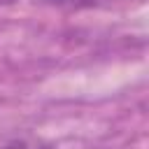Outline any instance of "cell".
Returning a JSON list of instances; mask_svg holds the SVG:
<instances>
[{
  "instance_id": "6da1fadb",
  "label": "cell",
  "mask_w": 149,
  "mask_h": 149,
  "mask_svg": "<svg viewBox=\"0 0 149 149\" xmlns=\"http://www.w3.org/2000/svg\"><path fill=\"white\" fill-rule=\"evenodd\" d=\"M0 149H54L49 142L35 137V135H0Z\"/></svg>"
},
{
  "instance_id": "7a4b0ae2",
  "label": "cell",
  "mask_w": 149,
  "mask_h": 149,
  "mask_svg": "<svg viewBox=\"0 0 149 149\" xmlns=\"http://www.w3.org/2000/svg\"><path fill=\"white\" fill-rule=\"evenodd\" d=\"M54 7H65V9H84V7H107L114 2H126V0H42Z\"/></svg>"
},
{
  "instance_id": "3957f363",
  "label": "cell",
  "mask_w": 149,
  "mask_h": 149,
  "mask_svg": "<svg viewBox=\"0 0 149 149\" xmlns=\"http://www.w3.org/2000/svg\"><path fill=\"white\" fill-rule=\"evenodd\" d=\"M12 2H14V0H0V7H2V5H12Z\"/></svg>"
}]
</instances>
